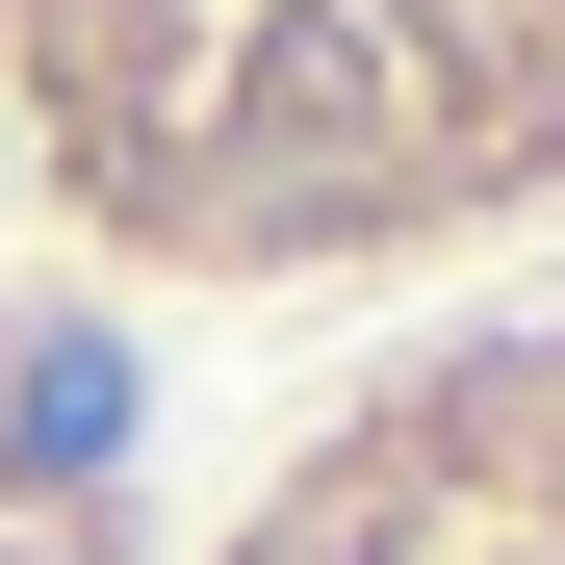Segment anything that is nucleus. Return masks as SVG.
I'll return each mask as SVG.
<instances>
[{"instance_id": "f257e3e1", "label": "nucleus", "mask_w": 565, "mask_h": 565, "mask_svg": "<svg viewBox=\"0 0 565 565\" xmlns=\"http://www.w3.org/2000/svg\"><path fill=\"white\" fill-rule=\"evenodd\" d=\"M26 180L154 282H386L565 206V0H0Z\"/></svg>"}, {"instance_id": "7ed1b4c3", "label": "nucleus", "mask_w": 565, "mask_h": 565, "mask_svg": "<svg viewBox=\"0 0 565 565\" xmlns=\"http://www.w3.org/2000/svg\"><path fill=\"white\" fill-rule=\"evenodd\" d=\"M77 437H104V360H26V334H0V565H77L52 540V462Z\"/></svg>"}, {"instance_id": "f03ea898", "label": "nucleus", "mask_w": 565, "mask_h": 565, "mask_svg": "<svg viewBox=\"0 0 565 565\" xmlns=\"http://www.w3.org/2000/svg\"><path fill=\"white\" fill-rule=\"evenodd\" d=\"M206 565H565V309L437 334L360 412H309Z\"/></svg>"}]
</instances>
